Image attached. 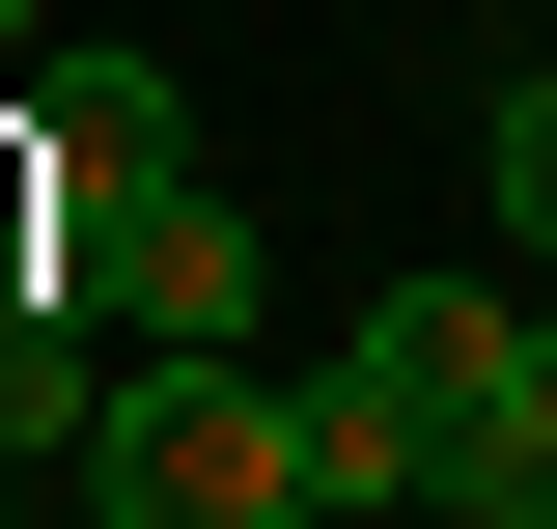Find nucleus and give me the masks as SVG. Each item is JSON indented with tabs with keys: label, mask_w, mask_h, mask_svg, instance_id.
I'll list each match as a JSON object with an SVG mask.
<instances>
[{
	"label": "nucleus",
	"mask_w": 557,
	"mask_h": 529,
	"mask_svg": "<svg viewBox=\"0 0 557 529\" xmlns=\"http://www.w3.org/2000/svg\"><path fill=\"white\" fill-rule=\"evenodd\" d=\"M0 84H28V0H0Z\"/></svg>",
	"instance_id": "obj_9"
},
{
	"label": "nucleus",
	"mask_w": 557,
	"mask_h": 529,
	"mask_svg": "<svg viewBox=\"0 0 557 529\" xmlns=\"http://www.w3.org/2000/svg\"><path fill=\"white\" fill-rule=\"evenodd\" d=\"M0 112H28V168H57V196H139V168H196V112H168V57H112V28H84V57H28Z\"/></svg>",
	"instance_id": "obj_4"
},
{
	"label": "nucleus",
	"mask_w": 557,
	"mask_h": 529,
	"mask_svg": "<svg viewBox=\"0 0 557 529\" xmlns=\"http://www.w3.org/2000/svg\"><path fill=\"white\" fill-rule=\"evenodd\" d=\"M446 529H557V473H530V446H502V473H446Z\"/></svg>",
	"instance_id": "obj_8"
},
{
	"label": "nucleus",
	"mask_w": 557,
	"mask_h": 529,
	"mask_svg": "<svg viewBox=\"0 0 557 529\" xmlns=\"http://www.w3.org/2000/svg\"><path fill=\"white\" fill-rule=\"evenodd\" d=\"M474 168H502V251L557 279V84H474Z\"/></svg>",
	"instance_id": "obj_6"
},
{
	"label": "nucleus",
	"mask_w": 557,
	"mask_h": 529,
	"mask_svg": "<svg viewBox=\"0 0 557 529\" xmlns=\"http://www.w3.org/2000/svg\"><path fill=\"white\" fill-rule=\"evenodd\" d=\"M446 473H474L446 391H418L391 334H335V362H307V502H335V529H446Z\"/></svg>",
	"instance_id": "obj_3"
},
{
	"label": "nucleus",
	"mask_w": 557,
	"mask_h": 529,
	"mask_svg": "<svg viewBox=\"0 0 557 529\" xmlns=\"http://www.w3.org/2000/svg\"><path fill=\"white\" fill-rule=\"evenodd\" d=\"M502 446L557 473V307H530V362H502ZM502 446H474V473H502Z\"/></svg>",
	"instance_id": "obj_7"
},
{
	"label": "nucleus",
	"mask_w": 557,
	"mask_h": 529,
	"mask_svg": "<svg viewBox=\"0 0 557 529\" xmlns=\"http://www.w3.org/2000/svg\"><path fill=\"white\" fill-rule=\"evenodd\" d=\"M84 529H335V502H307V362L139 334L112 418H84Z\"/></svg>",
	"instance_id": "obj_1"
},
{
	"label": "nucleus",
	"mask_w": 557,
	"mask_h": 529,
	"mask_svg": "<svg viewBox=\"0 0 557 529\" xmlns=\"http://www.w3.org/2000/svg\"><path fill=\"white\" fill-rule=\"evenodd\" d=\"M112 362H139L112 307H0V473H28V502L84 473V418H112Z\"/></svg>",
	"instance_id": "obj_5"
},
{
	"label": "nucleus",
	"mask_w": 557,
	"mask_h": 529,
	"mask_svg": "<svg viewBox=\"0 0 557 529\" xmlns=\"http://www.w3.org/2000/svg\"><path fill=\"white\" fill-rule=\"evenodd\" d=\"M57 307H112V334H251V307H278V279H251V196H223V168L57 196Z\"/></svg>",
	"instance_id": "obj_2"
}]
</instances>
